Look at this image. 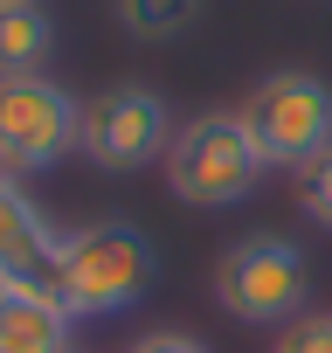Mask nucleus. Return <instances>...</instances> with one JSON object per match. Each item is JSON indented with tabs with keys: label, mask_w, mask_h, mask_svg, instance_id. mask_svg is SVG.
<instances>
[{
	"label": "nucleus",
	"mask_w": 332,
	"mask_h": 353,
	"mask_svg": "<svg viewBox=\"0 0 332 353\" xmlns=\"http://www.w3.org/2000/svg\"><path fill=\"white\" fill-rule=\"evenodd\" d=\"M49 291L70 305V319H125L152 277H159V250L138 222L104 215V222H76L56 236L49 250Z\"/></svg>",
	"instance_id": "f257e3e1"
},
{
	"label": "nucleus",
	"mask_w": 332,
	"mask_h": 353,
	"mask_svg": "<svg viewBox=\"0 0 332 353\" xmlns=\"http://www.w3.org/2000/svg\"><path fill=\"white\" fill-rule=\"evenodd\" d=\"M166 188H174V201L187 208H236L263 188V152L256 139L242 132L236 111H201L174 132V145H166Z\"/></svg>",
	"instance_id": "f03ea898"
},
{
	"label": "nucleus",
	"mask_w": 332,
	"mask_h": 353,
	"mask_svg": "<svg viewBox=\"0 0 332 353\" xmlns=\"http://www.w3.org/2000/svg\"><path fill=\"white\" fill-rule=\"evenodd\" d=\"M311 298V256L291 236H242L215 263V305L242 325H291Z\"/></svg>",
	"instance_id": "7ed1b4c3"
},
{
	"label": "nucleus",
	"mask_w": 332,
	"mask_h": 353,
	"mask_svg": "<svg viewBox=\"0 0 332 353\" xmlns=\"http://www.w3.org/2000/svg\"><path fill=\"white\" fill-rule=\"evenodd\" d=\"M242 132L256 139L263 166H291L304 173L318 152H332V90L304 70H270L242 104H236Z\"/></svg>",
	"instance_id": "20e7f679"
},
{
	"label": "nucleus",
	"mask_w": 332,
	"mask_h": 353,
	"mask_svg": "<svg viewBox=\"0 0 332 353\" xmlns=\"http://www.w3.org/2000/svg\"><path fill=\"white\" fill-rule=\"evenodd\" d=\"M83 139V97H70L49 70L0 77V166L8 173H49Z\"/></svg>",
	"instance_id": "39448f33"
},
{
	"label": "nucleus",
	"mask_w": 332,
	"mask_h": 353,
	"mask_svg": "<svg viewBox=\"0 0 332 353\" xmlns=\"http://www.w3.org/2000/svg\"><path fill=\"white\" fill-rule=\"evenodd\" d=\"M174 132H180V125H174V111H166L159 90H145V83H111V90H97V97L83 104V139H76V152H83L90 166H104V173H138V166L166 159Z\"/></svg>",
	"instance_id": "423d86ee"
},
{
	"label": "nucleus",
	"mask_w": 332,
	"mask_h": 353,
	"mask_svg": "<svg viewBox=\"0 0 332 353\" xmlns=\"http://www.w3.org/2000/svg\"><path fill=\"white\" fill-rule=\"evenodd\" d=\"M76 319L49 277H0V353H70Z\"/></svg>",
	"instance_id": "0eeeda50"
},
{
	"label": "nucleus",
	"mask_w": 332,
	"mask_h": 353,
	"mask_svg": "<svg viewBox=\"0 0 332 353\" xmlns=\"http://www.w3.org/2000/svg\"><path fill=\"white\" fill-rule=\"evenodd\" d=\"M56 236L63 229L35 208V194L21 188V173L0 166V277H42Z\"/></svg>",
	"instance_id": "6e6552de"
},
{
	"label": "nucleus",
	"mask_w": 332,
	"mask_h": 353,
	"mask_svg": "<svg viewBox=\"0 0 332 353\" xmlns=\"http://www.w3.org/2000/svg\"><path fill=\"white\" fill-rule=\"evenodd\" d=\"M49 49H56V21L42 0H14L0 8V77H35L49 70Z\"/></svg>",
	"instance_id": "1a4fd4ad"
},
{
	"label": "nucleus",
	"mask_w": 332,
	"mask_h": 353,
	"mask_svg": "<svg viewBox=\"0 0 332 353\" xmlns=\"http://www.w3.org/2000/svg\"><path fill=\"white\" fill-rule=\"evenodd\" d=\"M118 21L138 42H174L201 21V0H118Z\"/></svg>",
	"instance_id": "9d476101"
},
{
	"label": "nucleus",
	"mask_w": 332,
	"mask_h": 353,
	"mask_svg": "<svg viewBox=\"0 0 332 353\" xmlns=\"http://www.w3.org/2000/svg\"><path fill=\"white\" fill-rule=\"evenodd\" d=\"M298 208H304L311 222L332 229V152H318V159L298 173Z\"/></svg>",
	"instance_id": "9b49d317"
},
{
	"label": "nucleus",
	"mask_w": 332,
	"mask_h": 353,
	"mask_svg": "<svg viewBox=\"0 0 332 353\" xmlns=\"http://www.w3.org/2000/svg\"><path fill=\"white\" fill-rule=\"evenodd\" d=\"M270 353H332V312H304V319H291V325L277 332Z\"/></svg>",
	"instance_id": "f8f14e48"
},
{
	"label": "nucleus",
	"mask_w": 332,
	"mask_h": 353,
	"mask_svg": "<svg viewBox=\"0 0 332 353\" xmlns=\"http://www.w3.org/2000/svg\"><path fill=\"white\" fill-rule=\"evenodd\" d=\"M125 353H215V346H201L194 332H145V339H132Z\"/></svg>",
	"instance_id": "ddd939ff"
},
{
	"label": "nucleus",
	"mask_w": 332,
	"mask_h": 353,
	"mask_svg": "<svg viewBox=\"0 0 332 353\" xmlns=\"http://www.w3.org/2000/svg\"><path fill=\"white\" fill-rule=\"evenodd\" d=\"M0 8H14V0H0Z\"/></svg>",
	"instance_id": "4468645a"
}]
</instances>
